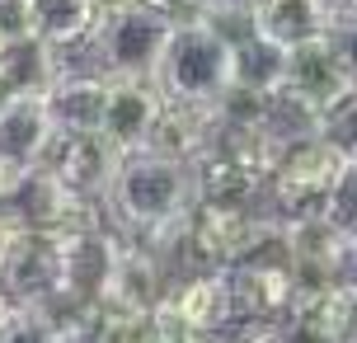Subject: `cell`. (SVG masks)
Returning <instances> with one entry per match:
<instances>
[{"mask_svg":"<svg viewBox=\"0 0 357 343\" xmlns=\"http://www.w3.org/2000/svg\"><path fill=\"white\" fill-rule=\"evenodd\" d=\"M174 29L178 24L155 0H137L123 10H108L99 19L94 38H89V47H94V56L108 75H160Z\"/></svg>","mask_w":357,"mask_h":343,"instance_id":"3957f363","label":"cell"},{"mask_svg":"<svg viewBox=\"0 0 357 343\" xmlns=\"http://www.w3.org/2000/svg\"><path fill=\"white\" fill-rule=\"evenodd\" d=\"M15 207L29 217V226L56 235V240H75V235H89V231H99V226H108L104 202L66 188V183L52 179L47 169H33V179H29V188L19 193Z\"/></svg>","mask_w":357,"mask_h":343,"instance_id":"52a82bcc","label":"cell"},{"mask_svg":"<svg viewBox=\"0 0 357 343\" xmlns=\"http://www.w3.org/2000/svg\"><path fill=\"white\" fill-rule=\"evenodd\" d=\"M329 24H334L329 0H254L250 10V29L282 52H296L305 43L324 38Z\"/></svg>","mask_w":357,"mask_h":343,"instance_id":"8fae6325","label":"cell"},{"mask_svg":"<svg viewBox=\"0 0 357 343\" xmlns=\"http://www.w3.org/2000/svg\"><path fill=\"white\" fill-rule=\"evenodd\" d=\"M353 160L343 155L334 142L324 137H305V142L287 146L278 174L268 179V202L278 207V217H301V212H320L329 193L343 183Z\"/></svg>","mask_w":357,"mask_h":343,"instance_id":"277c9868","label":"cell"},{"mask_svg":"<svg viewBox=\"0 0 357 343\" xmlns=\"http://www.w3.org/2000/svg\"><path fill=\"white\" fill-rule=\"evenodd\" d=\"M169 306H174L197 334H207V339H226V334L240 329V310H235L226 268H202V273L178 277L174 291H169Z\"/></svg>","mask_w":357,"mask_h":343,"instance_id":"9c48e42d","label":"cell"},{"mask_svg":"<svg viewBox=\"0 0 357 343\" xmlns=\"http://www.w3.org/2000/svg\"><path fill=\"white\" fill-rule=\"evenodd\" d=\"M56 127L61 123H56L47 94H19L15 104H10V113L0 118V155L38 169L43 151H47L52 137H56Z\"/></svg>","mask_w":357,"mask_h":343,"instance_id":"7c38bea8","label":"cell"},{"mask_svg":"<svg viewBox=\"0 0 357 343\" xmlns=\"http://www.w3.org/2000/svg\"><path fill=\"white\" fill-rule=\"evenodd\" d=\"M0 343H61V339L52 334V325L43 320L38 306H19V301H10L5 315H0Z\"/></svg>","mask_w":357,"mask_h":343,"instance_id":"ac0fdd59","label":"cell"},{"mask_svg":"<svg viewBox=\"0 0 357 343\" xmlns=\"http://www.w3.org/2000/svg\"><path fill=\"white\" fill-rule=\"evenodd\" d=\"M287 66H291V52L273 47L268 38L250 33L235 38V56H231V90L245 94H278L287 85Z\"/></svg>","mask_w":357,"mask_h":343,"instance_id":"5bb4252c","label":"cell"},{"mask_svg":"<svg viewBox=\"0 0 357 343\" xmlns=\"http://www.w3.org/2000/svg\"><path fill=\"white\" fill-rule=\"evenodd\" d=\"M216 343H273V339H268V325H240L235 334H226Z\"/></svg>","mask_w":357,"mask_h":343,"instance_id":"cb8c5ba5","label":"cell"},{"mask_svg":"<svg viewBox=\"0 0 357 343\" xmlns=\"http://www.w3.org/2000/svg\"><path fill=\"white\" fill-rule=\"evenodd\" d=\"M268 339L273 343H339V334L329 329L315 306H296L282 320H268Z\"/></svg>","mask_w":357,"mask_h":343,"instance_id":"2e32d148","label":"cell"},{"mask_svg":"<svg viewBox=\"0 0 357 343\" xmlns=\"http://www.w3.org/2000/svg\"><path fill=\"white\" fill-rule=\"evenodd\" d=\"M15 99H19V85H15V80H10V71L0 66V118L10 113V104H15Z\"/></svg>","mask_w":357,"mask_h":343,"instance_id":"d4e9b609","label":"cell"},{"mask_svg":"<svg viewBox=\"0 0 357 343\" xmlns=\"http://www.w3.org/2000/svg\"><path fill=\"white\" fill-rule=\"evenodd\" d=\"M348 5H353V10H357V0H348Z\"/></svg>","mask_w":357,"mask_h":343,"instance_id":"4316f807","label":"cell"},{"mask_svg":"<svg viewBox=\"0 0 357 343\" xmlns=\"http://www.w3.org/2000/svg\"><path fill=\"white\" fill-rule=\"evenodd\" d=\"M221 142V109L216 104H183V99H165V113L155 132H151V146L155 155H169V160L197 165L212 146Z\"/></svg>","mask_w":357,"mask_h":343,"instance_id":"30bf717a","label":"cell"},{"mask_svg":"<svg viewBox=\"0 0 357 343\" xmlns=\"http://www.w3.org/2000/svg\"><path fill=\"white\" fill-rule=\"evenodd\" d=\"M320 212L334 221L343 235H348V245L357 250V165L348 169V174H343V183L334 188V193H329V202H324Z\"/></svg>","mask_w":357,"mask_h":343,"instance_id":"ffe728a7","label":"cell"},{"mask_svg":"<svg viewBox=\"0 0 357 343\" xmlns=\"http://www.w3.org/2000/svg\"><path fill=\"white\" fill-rule=\"evenodd\" d=\"M29 179H33V169H29V165L0 155V202H19V193L29 188Z\"/></svg>","mask_w":357,"mask_h":343,"instance_id":"603a6c76","label":"cell"},{"mask_svg":"<svg viewBox=\"0 0 357 343\" xmlns=\"http://www.w3.org/2000/svg\"><path fill=\"white\" fill-rule=\"evenodd\" d=\"M231 56L235 38L221 24H178L160 66L165 94L183 104H221L231 94Z\"/></svg>","mask_w":357,"mask_h":343,"instance_id":"7a4b0ae2","label":"cell"},{"mask_svg":"<svg viewBox=\"0 0 357 343\" xmlns=\"http://www.w3.org/2000/svg\"><path fill=\"white\" fill-rule=\"evenodd\" d=\"M329 43H334V52L343 56V66L348 75L357 80V10H334V24H329Z\"/></svg>","mask_w":357,"mask_h":343,"instance_id":"44dd1931","label":"cell"},{"mask_svg":"<svg viewBox=\"0 0 357 343\" xmlns=\"http://www.w3.org/2000/svg\"><path fill=\"white\" fill-rule=\"evenodd\" d=\"M320 137H324V142H334L343 155L357 165V85L320 118Z\"/></svg>","mask_w":357,"mask_h":343,"instance_id":"d6986e66","label":"cell"},{"mask_svg":"<svg viewBox=\"0 0 357 343\" xmlns=\"http://www.w3.org/2000/svg\"><path fill=\"white\" fill-rule=\"evenodd\" d=\"M29 19H33V38H43L47 47L61 52V47L94 38L104 5L99 0H29Z\"/></svg>","mask_w":357,"mask_h":343,"instance_id":"4fadbf2b","label":"cell"},{"mask_svg":"<svg viewBox=\"0 0 357 343\" xmlns=\"http://www.w3.org/2000/svg\"><path fill=\"white\" fill-rule=\"evenodd\" d=\"M108 226L113 231L146 240L151 250H160L169 235H178L188 226L197 207V174L193 165L155 155V151H137L123 155L118 179L108 188Z\"/></svg>","mask_w":357,"mask_h":343,"instance_id":"6da1fadb","label":"cell"},{"mask_svg":"<svg viewBox=\"0 0 357 343\" xmlns=\"http://www.w3.org/2000/svg\"><path fill=\"white\" fill-rule=\"evenodd\" d=\"M123 151L108 142L99 127H56L52 146L43 151L38 169H47L52 179H61L66 188L85 193V198H108V188L118 179Z\"/></svg>","mask_w":357,"mask_h":343,"instance_id":"5b68a950","label":"cell"},{"mask_svg":"<svg viewBox=\"0 0 357 343\" xmlns=\"http://www.w3.org/2000/svg\"><path fill=\"white\" fill-rule=\"evenodd\" d=\"M353 85H357V80L348 75L343 56L334 52L329 33L291 52V66H287V94H296L305 109H315L320 118H324L329 109H334L343 94L353 90Z\"/></svg>","mask_w":357,"mask_h":343,"instance_id":"ba28073f","label":"cell"},{"mask_svg":"<svg viewBox=\"0 0 357 343\" xmlns=\"http://www.w3.org/2000/svg\"><path fill=\"white\" fill-rule=\"evenodd\" d=\"M353 264H357V254H353Z\"/></svg>","mask_w":357,"mask_h":343,"instance_id":"83f0119b","label":"cell"},{"mask_svg":"<svg viewBox=\"0 0 357 343\" xmlns=\"http://www.w3.org/2000/svg\"><path fill=\"white\" fill-rule=\"evenodd\" d=\"M104 90V113H99V132L118 146L123 155H137L151 146V132L165 113V85L160 75H108Z\"/></svg>","mask_w":357,"mask_h":343,"instance_id":"8992f818","label":"cell"},{"mask_svg":"<svg viewBox=\"0 0 357 343\" xmlns=\"http://www.w3.org/2000/svg\"><path fill=\"white\" fill-rule=\"evenodd\" d=\"M33 38V19H29V0H0V47H15Z\"/></svg>","mask_w":357,"mask_h":343,"instance_id":"7402d4cb","label":"cell"},{"mask_svg":"<svg viewBox=\"0 0 357 343\" xmlns=\"http://www.w3.org/2000/svg\"><path fill=\"white\" fill-rule=\"evenodd\" d=\"M305 306H315L329 320V329L339 334V343H357V277H343L334 291H324V296L305 301Z\"/></svg>","mask_w":357,"mask_h":343,"instance_id":"e0dca14e","label":"cell"},{"mask_svg":"<svg viewBox=\"0 0 357 343\" xmlns=\"http://www.w3.org/2000/svg\"><path fill=\"white\" fill-rule=\"evenodd\" d=\"M104 90H108L104 75H75V71H66L52 90H47V104H52V113H56V123H61V127H99Z\"/></svg>","mask_w":357,"mask_h":343,"instance_id":"9a60e30c","label":"cell"},{"mask_svg":"<svg viewBox=\"0 0 357 343\" xmlns=\"http://www.w3.org/2000/svg\"><path fill=\"white\" fill-rule=\"evenodd\" d=\"M5 306H10V296H5V291H0V315H5Z\"/></svg>","mask_w":357,"mask_h":343,"instance_id":"484cf974","label":"cell"}]
</instances>
